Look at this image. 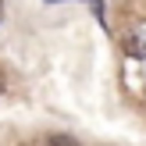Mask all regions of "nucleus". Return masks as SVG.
<instances>
[{
    "label": "nucleus",
    "mask_w": 146,
    "mask_h": 146,
    "mask_svg": "<svg viewBox=\"0 0 146 146\" xmlns=\"http://www.w3.org/2000/svg\"><path fill=\"white\" fill-rule=\"evenodd\" d=\"M46 143H54V146H75V135H46Z\"/></svg>",
    "instance_id": "1"
}]
</instances>
